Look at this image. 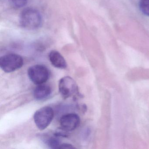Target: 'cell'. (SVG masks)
I'll return each instance as SVG.
<instances>
[{"instance_id":"1","label":"cell","mask_w":149,"mask_h":149,"mask_svg":"<svg viewBox=\"0 0 149 149\" xmlns=\"http://www.w3.org/2000/svg\"><path fill=\"white\" fill-rule=\"evenodd\" d=\"M19 22L23 28L29 30L36 29L41 25V15L36 9L27 8L21 13Z\"/></svg>"},{"instance_id":"2","label":"cell","mask_w":149,"mask_h":149,"mask_svg":"<svg viewBox=\"0 0 149 149\" xmlns=\"http://www.w3.org/2000/svg\"><path fill=\"white\" fill-rule=\"evenodd\" d=\"M24 63L21 56L14 54H8L0 58V67L6 73H10L21 68Z\"/></svg>"},{"instance_id":"3","label":"cell","mask_w":149,"mask_h":149,"mask_svg":"<svg viewBox=\"0 0 149 149\" xmlns=\"http://www.w3.org/2000/svg\"><path fill=\"white\" fill-rule=\"evenodd\" d=\"M28 74L31 81L35 84H43L48 80L50 76L49 70L46 66L37 64L30 67Z\"/></svg>"},{"instance_id":"4","label":"cell","mask_w":149,"mask_h":149,"mask_svg":"<svg viewBox=\"0 0 149 149\" xmlns=\"http://www.w3.org/2000/svg\"><path fill=\"white\" fill-rule=\"evenodd\" d=\"M54 117V111L50 107L40 108L35 113L34 120L36 126L41 130H45L50 124Z\"/></svg>"},{"instance_id":"5","label":"cell","mask_w":149,"mask_h":149,"mask_svg":"<svg viewBox=\"0 0 149 149\" xmlns=\"http://www.w3.org/2000/svg\"><path fill=\"white\" fill-rule=\"evenodd\" d=\"M59 90L62 96L64 98H68L77 93L78 87L73 78L66 76L59 81Z\"/></svg>"},{"instance_id":"6","label":"cell","mask_w":149,"mask_h":149,"mask_svg":"<svg viewBox=\"0 0 149 149\" xmlns=\"http://www.w3.org/2000/svg\"><path fill=\"white\" fill-rule=\"evenodd\" d=\"M60 123L61 129L63 130L71 131L78 127L80 123V118L75 113H68L61 117Z\"/></svg>"},{"instance_id":"7","label":"cell","mask_w":149,"mask_h":149,"mask_svg":"<svg viewBox=\"0 0 149 149\" xmlns=\"http://www.w3.org/2000/svg\"><path fill=\"white\" fill-rule=\"evenodd\" d=\"M49 58L51 64L59 69H65L67 67V63L64 57L58 51L52 50L49 53Z\"/></svg>"},{"instance_id":"8","label":"cell","mask_w":149,"mask_h":149,"mask_svg":"<svg viewBox=\"0 0 149 149\" xmlns=\"http://www.w3.org/2000/svg\"><path fill=\"white\" fill-rule=\"evenodd\" d=\"M52 89L49 85L39 84L35 88L33 95L36 100H43L47 99L51 95Z\"/></svg>"},{"instance_id":"9","label":"cell","mask_w":149,"mask_h":149,"mask_svg":"<svg viewBox=\"0 0 149 149\" xmlns=\"http://www.w3.org/2000/svg\"><path fill=\"white\" fill-rule=\"evenodd\" d=\"M139 8L144 14L149 16V0H139Z\"/></svg>"},{"instance_id":"10","label":"cell","mask_w":149,"mask_h":149,"mask_svg":"<svg viewBox=\"0 0 149 149\" xmlns=\"http://www.w3.org/2000/svg\"><path fill=\"white\" fill-rule=\"evenodd\" d=\"M47 144L52 149H60L62 143L57 139L51 138L48 140Z\"/></svg>"},{"instance_id":"11","label":"cell","mask_w":149,"mask_h":149,"mask_svg":"<svg viewBox=\"0 0 149 149\" xmlns=\"http://www.w3.org/2000/svg\"><path fill=\"white\" fill-rule=\"evenodd\" d=\"M10 1L14 7L20 8L26 5L28 0H10Z\"/></svg>"},{"instance_id":"12","label":"cell","mask_w":149,"mask_h":149,"mask_svg":"<svg viewBox=\"0 0 149 149\" xmlns=\"http://www.w3.org/2000/svg\"><path fill=\"white\" fill-rule=\"evenodd\" d=\"M75 147L73 145L68 143H62L60 146V149H74Z\"/></svg>"}]
</instances>
